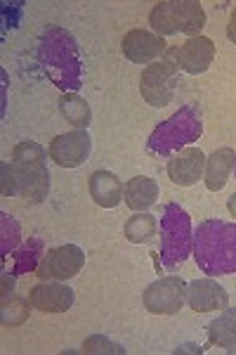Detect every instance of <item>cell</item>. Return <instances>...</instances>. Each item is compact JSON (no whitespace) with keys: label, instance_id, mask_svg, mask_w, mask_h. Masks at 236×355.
I'll list each match as a JSON object with an SVG mask.
<instances>
[{"label":"cell","instance_id":"1","mask_svg":"<svg viewBox=\"0 0 236 355\" xmlns=\"http://www.w3.org/2000/svg\"><path fill=\"white\" fill-rule=\"evenodd\" d=\"M38 64L62 93H78L83 88V55L76 36L66 28L48 26L40 33Z\"/></svg>","mask_w":236,"mask_h":355},{"label":"cell","instance_id":"2","mask_svg":"<svg viewBox=\"0 0 236 355\" xmlns=\"http://www.w3.org/2000/svg\"><path fill=\"white\" fill-rule=\"evenodd\" d=\"M192 254L208 277L236 272V223L217 218L199 223Z\"/></svg>","mask_w":236,"mask_h":355},{"label":"cell","instance_id":"3","mask_svg":"<svg viewBox=\"0 0 236 355\" xmlns=\"http://www.w3.org/2000/svg\"><path fill=\"white\" fill-rule=\"evenodd\" d=\"M201 135H203V114L197 105H184L152 130L147 150L156 157H170L194 145Z\"/></svg>","mask_w":236,"mask_h":355},{"label":"cell","instance_id":"4","mask_svg":"<svg viewBox=\"0 0 236 355\" xmlns=\"http://www.w3.org/2000/svg\"><path fill=\"white\" fill-rule=\"evenodd\" d=\"M48 152L38 142H19L12 150V173L17 197L40 204L50 192V171L45 166Z\"/></svg>","mask_w":236,"mask_h":355},{"label":"cell","instance_id":"5","mask_svg":"<svg viewBox=\"0 0 236 355\" xmlns=\"http://www.w3.org/2000/svg\"><path fill=\"white\" fill-rule=\"evenodd\" d=\"M194 249L192 216L180 204H165L161 216V263L168 270H175L189 259Z\"/></svg>","mask_w":236,"mask_h":355},{"label":"cell","instance_id":"6","mask_svg":"<svg viewBox=\"0 0 236 355\" xmlns=\"http://www.w3.org/2000/svg\"><path fill=\"white\" fill-rule=\"evenodd\" d=\"M177 85H180V69L175 62L163 60L149 64L140 76L142 100L152 107H168L175 100Z\"/></svg>","mask_w":236,"mask_h":355},{"label":"cell","instance_id":"7","mask_svg":"<svg viewBox=\"0 0 236 355\" xmlns=\"http://www.w3.org/2000/svg\"><path fill=\"white\" fill-rule=\"evenodd\" d=\"M187 287L189 284L182 277L168 275L149 284L142 294V303L152 315H175L187 303Z\"/></svg>","mask_w":236,"mask_h":355},{"label":"cell","instance_id":"8","mask_svg":"<svg viewBox=\"0 0 236 355\" xmlns=\"http://www.w3.org/2000/svg\"><path fill=\"white\" fill-rule=\"evenodd\" d=\"M85 266V251L76 244H62L50 249L40 261L36 275L43 282H66L76 277Z\"/></svg>","mask_w":236,"mask_h":355},{"label":"cell","instance_id":"9","mask_svg":"<svg viewBox=\"0 0 236 355\" xmlns=\"http://www.w3.org/2000/svg\"><path fill=\"white\" fill-rule=\"evenodd\" d=\"M92 137L88 130H71V133L57 135L48 147L50 159L62 168H78L90 159Z\"/></svg>","mask_w":236,"mask_h":355},{"label":"cell","instance_id":"10","mask_svg":"<svg viewBox=\"0 0 236 355\" xmlns=\"http://www.w3.org/2000/svg\"><path fill=\"white\" fill-rule=\"evenodd\" d=\"M175 64L180 71L189 73V76H199V73L208 71V67L215 60V43L206 36L187 38L180 48L172 50Z\"/></svg>","mask_w":236,"mask_h":355},{"label":"cell","instance_id":"11","mask_svg":"<svg viewBox=\"0 0 236 355\" xmlns=\"http://www.w3.org/2000/svg\"><path fill=\"white\" fill-rule=\"evenodd\" d=\"M120 50H123L125 60L135 62V64H154V60L165 53V41L154 31H147V28H132L123 36V43H120Z\"/></svg>","mask_w":236,"mask_h":355},{"label":"cell","instance_id":"12","mask_svg":"<svg viewBox=\"0 0 236 355\" xmlns=\"http://www.w3.org/2000/svg\"><path fill=\"white\" fill-rule=\"evenodd\" d=\"M165 171H168L170 182L180 187H192L206 173V154L201 152V147H184L170 159Z\"/></svg>","mask_w":236,"mask_h":355},{"label":"cell","instance_id":"13","mask_svg":"<svg viewBox=\"0 0 236 355\" xmlns=\"http://www.w3.org/2000/svg\"><path fill=\"white\" fill-rule=\"evenodd\" d=\"M187 303L197 313H217L229 306V294L212 277L194 279L187 287Z\"/></svg>","mask_w":236,"mask_h":355},{"label":"cell","instance_id":"14","mask_svg":"<svg viewBox=\"0 0 236 355\" xmlns=\"http://www.w3.org/2000/svg\"><path fill=\"white\" fill-rule=\"evenodd\" d=\"M28 301L36 311L43 313H66L69 308L73 306L76 296H73V289L69 284L62 282H43L36 284L31 291H28Z\"/></svg>","mask_w":236,"mask_h":355},{"label":"cell","instance_id":"15","mask_svg":"<svg viewBox=\"0 0 236 355\" xmlns=\"http://www.w3.org/2000/svg\"><path fill=\"white\" fill-rule=\"evenodd\" d=\"M170 17L177 33H187L189 38L201 36L206 26V12L199 0H170Z\"/></svg>","mask_w":236,"mask_h":355},{"label":"cell","instance_id":"16","mask_svg":"<svg viewBox=\"0 0 236 355\" xmlns=\"http://www.w3.org/2000/svg\"><path fill=\"white\" fill-rule=\"evenodd\" d=\"M123 182L111 171H95L90 175V197L102 209H116L123 202Z\"/></svg>","mask_w":236,"mask_h":355},{"label":"cell","instance_id":"17","mask_svg":"<svg viewBox=\"0 0 236 355\" xmlns=\"http://www.w3.org/2000/svg\"><path fill=\"white\" fill-rule=\"evenodd\" d=\"M123 199H125V204H128V209L135 211V214L149 211L158 202V182L147 175L130 178L123 187Z\"/></svg>","mask_w":236,"mask_h":355},{"label":"cell","instance_id":"18","mask_svg":"<svg viewBox=\"0 0 236 355\" xmlns=\"http://www.w3.org/2000/svg\"><path fill=\"white\" fill-rule=\"evenodd\" d=\"M236 166V152L229 150V147H222V150H215L210 157H206V187L210 192H220L224 185H227L229 175H232Z\"/></svg>","mask_w":236,"mask_h":355},{"label":"cell","instance_id":"19","mask_svg":"<svg viewBox=\"0 0 236 355\" xmlns=\"http://www.w3.org/2000/svg\"><path fill=\"white\" fill-rule=\"evenodd\" d=\"M60 112L66 119V123H71L76 130H88V125L92 123V110L88 100L78 93H62Z\"/></svg>","mask_w":236,"mask_h":355},{"label":"cell","instance_id":"20","mask_svg":"<svg viewBox=\"0 0 236 355\" xmlns=\"http://www.w3.org/2000/svg\"><path fill=\"white\" fill-rule=\"evenodd\" d=\"M208 341L212 346L229 348L236 343V308H224L217 320L208 324Z\"/></svg>","mask_w":236,"mask_h":355},{"label":"cell","instance_id":"21","mask_svg":"<svg viewBox=\"0 0 236 355\" xmlns=\"http://www.w3.org/2000/svg\"><path fill=\"white\" fill-rule=\"evenodd\" d=\"M40 254H43V239L31 237L19 251H15V254H12V268H10V275L17 277V275L38 270L40 261H43V259H40Z\"/></svg>","mask_w":236,"mask_h":355},{"label":"cell","instance_id":"22","mask_svg":"<svg viewBox=\"0 0 236 355\" xmlns=\"http://www.w3.org/2000/svg\"><path fill=\"white\" fill-rule=\"evenodd\" d=\"M156 230H158V220L152 214L142 211V214H135L132 218H128L123 227V234L132 244H147L149 239H154Z\"/></svg>","mask_w":236,"mask_h":355},{"label":"cell","instance_id":"23","mask_svg":"<svg viewBox=\"0 0 236 355\" xmlns=\"http://www.w3.org/2000/svg\"><path fill=\"white\" fill-rule=\"evenodd\" d=\"M28 303L31 301H24L15 294L3 296V315H0V318H3L5 327H15V324L24 322L28 318Z\"/></svg>","mask_w":236,"mask_h":355},{"label":"cell","instance_id":"24","mask_svg":"<svg viewBox=\"0 0 236 355\" xmlns=\"http://www.w3.org/2000/svg\"><path fill=\"white\" fill-rule=\"evenodd\" d=\"M149 26L154 28V33L163 36H172L175 26H172V17H170V0H161V3L154 5L152 15H149Z\"/></svg>","mask_w":236,"mask_h":355},{"label":"cell","instance_id":"25","mask_svg":"<svg viewBox=\"0 0 236 355\" xmlns=\"http://www.w3.org/2000/svg\"><path fill=\"white\" fill-rule=\"evenodd\" d=\"M3 216V237H0V251H3V259H8V256H12L15 254V249H17V244H19V223H17L12 216H8V214H0Z\"/></svg>","mask_w":236,"mask_h":355},{"label":"cell","instance_id":"26","mask_svg":"<svg viewBox=\"0 0 236 355\" xmlns=\"http://www.w3.org/2000/svg\"><path fill=\"white\" fill-rule=\"evenodd\" d=\"M83 353H97V355H125V348L120 343L107 339L102 334H92L83 341Z\"/></svg>","mask_w":236,"mask_h":355},{"label":"cell","instance_id":"27","mask_svg":"<svg viewBox=\"0 0 236 355\" xmlns=\"http://www.w3.org/2000/svg\"><path fill=\"white\" fill-rule=\"evenodd\" d=\"M0 187H3L5 197H17V187H15V173H12V164H0Z\"/></svg>","mask_w":236,"mask_h":355},{"label":"cell","instance_id":"28","mask_svg":"<svg viewBox=\"0 0 236 355\" xmlns=\"http://www.w3.org/2000/svg\"><path fill=\"white\" fill-rule=\"evenodd\" d=\"M227 38L236 45V8L229 15V24H227Z\"/></svg>","mask_w":236,"mask_h":355},{"label":"cell","instance_id":"29","mask_svg":"<svg viewBox=\"0 0 236 355\" xmlns=\"http://www.w3.org/2000/svg\"><path fill=\"white\" fill-rule=\"evenodd\" d=\"M10 294H15V282L10 279V275L5 272L3 275V296H10Z\"/></svg>","mask_w":236,"mask_h":355},{"label":"cell","instance_id":"30","mask_svg":"<svg viewBox=\"0 0 236 355\" xmlns=\"http://www.w3.org/2000/svg\"><path fill=\"white\" fill-rule=\"evenodd\" d=\"M227 209H229V214H232L234 218H236V192L232 194V197H229V202H227Z\"/></svg>","mask_w":236,"mask_h":355},{"label":"cell","instance_id":"31","mask_svg":"<svg viewBox=\"0 0 236 355\" xmlns=\"http://www.w3.org/2000/svg\"><path fill=\"white\" fill-rule=\"evenodd\" d=\"M227 353H236V343H234V346H229V348H227Z\"/></svg>","mask_w":236,"mask_h":355},{"label":"cell","instance_id":"32","mask_svg":"<svg viewBox=\"0 0 236 355\" xmlns=\"http://www.w3.org/2000/svg\"><path fill=\"white\" fill-rule=\"evenodd\" d=\"M234 168H236V166H234Z\"/></svg>","mask_w":236,"mask_h":355}]
</instances>
